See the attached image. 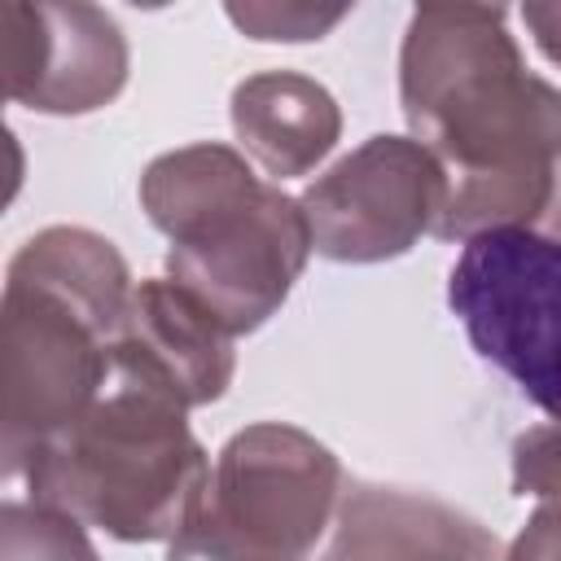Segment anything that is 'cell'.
Returning <instances> with one entry per match:
<instances>
[{"mask_svg":"<svg viewBox=\"0 0 561 561\" xmlns=\"http://www.w3.org/2000/svg\"><path fill=\"white\" fill-rule=\"evenodd\" d=\"M4 92L35 114H92L127 83L123 26L83 0L0 4Z\"/></svg>","mask_w":561,"mask_h":561,"instance_id":"ba28073f","label":"cell"},{"mask_svg":"<svg viewBox=\"0 0 561 561\" xmlns=\"http://www.w3.org/2000/svg\"><path fill=\"white\" fill-rule=\"evenodd\" d=\"M447 307L473 351L561 421V241L539 228H491L460 241Z\"/></svg>","mask_w":561,"mask_h":561,"instance_id":"8992f818","label":"cell"},{"mask_svg":"<svg viewBox=\"0 0 561 561\" xmlns=\"http://www.w3.org/2000/svg\"><path fill=\"white\" fill-rule=\"evenodd\" d=\"M140 206L171 241L167 280L188 289L232 337L263 329L311 254L302 202L254 175L241 149L202 140L153 158Z\"/></svg>","mask_w":561,"mask_h":561,"instance_id":"3957f363","label":"cell"},{"mask_svg":"<svg viewBox=\"0 0 561 561\" xmlns=\"http://www.w3.org/2000/svg\"><path fill=\"white\" fill-rule=\"evenodd\" d=\"M543 232L561 241V153H557V167H552V188H548V206H543Z\"/></svg>","mask_w":561,"mask_h":561,"instance_id":"e0dca14e","label":"cell"},{"mask_svg":"<svg viewBox=\"0 0 561 561\" xmlns=\"http://www.w3.org/2000/svg\"><path fill=\"white\" fill-rule=\"evenodd\" d=\"M522 22L535 35L539 53L552 66H561V0H530V4H522Z\"/></svg>","mask_w":561,"mask_h":561,"instance_id":"2e32d148","label":"cell"},{"mask_svg":"<svg viewBox=\"0 0 561 561\" xmlns=\"http://www.w3.org/2000/svg\"><path fill=\"white\" fill-rule=\"evenodd\" d=\"M504 561H561V500H535V513L508 543Z\"/></svg>","mask_w":561,"mask_h":561,"instance_id":"9a60e30c","label":"cell"},{"mask_svg":"<svg viewBox=\"0 0 561 561\" xmlns=\"http://www.w3.org/2000/svg\"><path fill=\"white\" fill-rule=\"evenodd\" d=\"M131 294L123 254L92 228L53 224L9 259L0 298L4 473L101 399Z\"/></svg>","mask_w":561,"mask_h":561,"instance_id":"7a4b0ae2","label":"cell"},{"mask_svg":"<svg viewBox=\"0 0 561 561\" xmlns=\"http://www.w3.org/2000/svg\"><path fill=\"white\" fill-rule=\"evenodd\" d=\"M311 250L333 263H386L438 232L447 175L412 136H368L298 197Z\"/></svg>","mask_w":561,"mask_h":561,"instance_id":"52a82bcc","label":"cell"},{"mask_svg":"<svg viewBox=\"0 0 561 561\" xmlns=\"http://www.w3.org/2000/svg\"><path fill=\"white\" fill-rule=\"evenodd\" d=\"M228 22L237 31H245L250 39H285V44H302V39H320L329 35L351 9H316V4H228L224 9Z\"/></svg>","mask_w":561,"mask_h":561,"instance_id":"4fadbf2b","label":"cell"},{"mask_svg":"<svg viewBox=\"0 0 561 561\" xmlns=\"http://www.w3.org/2000/svg\"><path fill=\"white\" fill-rule=\"evenodd\" d=\"M513 491L522 500L561 495V421L513 438Z\"/></svg>","mask_w":561,"mask_h":561,"instance_id":"5bb4252c","label":"cell"},{"mask_svg":"<svg viewBox=\"0 0 561 561\" xmlns=\"http://www.w3.org/2000/svg\"><path fill=\"white\" fill-rule=\"evenodd\" d=\"M232 333L175 280H140L114 337V373L140 377L188 412L224 399L232 386Z\"/></svg>","mask_w":561,"mask_h":561,"instance_id":"9c48e42d","label":"cell"},{"mask_svg":"<svg viewBox=\"0 0 561 561\" xmlns=\"http://www.w3.org/2000/svg\"><path fill=\"white\" fill-rule=\"evenodd\" d=\"M232 131L241 149L276 180L316 171L342 140L333 92L298 70H263L232 88Z\"/></svg>","mask_w":561,"mask_h":561,"instance_id":"8fae6325","label":"cell"},{"mask_svg":"<svg viewBox=\"0 0 561 561\" xmlns=\"http://www.w3.org/2000/svg\"><path fill=\"white\" fill-rule=\"evenodd\" d=\"M342 504V465L307 430H237L188 508L167 561H307Z\"/></svg>","mask_w":561,"mask_h":561,"instance_id":"5b68a950","label":"cell"},{"mask_svg":"<svg viewBox=\"0 0 561 561\" xmlns=\"http://www.w3.org/2000/svg\"><path fill=\"white\" fill-rule=\"evenodd\" d=\"M210 478L188 408L167 390L110 373L101 399L4 473L13 495L53 504L118 543L175 539Z\"/></svg>","mask_w":561,"mask_h":561,"instance_id":"277c9868","label":"cell"},{"mask_svg":"<svg viewBox=\"0 0 561 561\" xmlns=\"http://www.w3.org/2000/svg\"><path fill=\"white\" fill-rule=\"evenodd\" d=\"M324 561H504L495 530L456 504L403 491L355 482L333 517V543Z\"/></svg>","mask_w":561,"mask_h":561,"instance_id":"30bf717a","label":"cell"},{"mask_svg":"<svg viewBox=\"0 0 561 561\" xmlns=\"http://www.w3.org/2000/svg\"><path fill=\"white\" fill-rule=\"evenodd\" d=\"M0 561H101V552L79 517L9 491L0 508Z\"/></svg>","mask_w":561,"mask_h":561,"instance_id":"7c38bea8","label":"cell"},{"mask_svg":"<svg viewBox=\"0 0 561 561\" xmlns=\"http://www.w3.org/2000/svg\"><path fill=\"white\" fill-rule=\"evenodd\" d=\"M399 101L443 175V241L535 228L561 153V88L539 79L504 4H421L399 48Z\"/></svg>","mask_w":561,"mask_h":561,"instance_id":"6da1fadb","label":"cell"}]
</instances>
